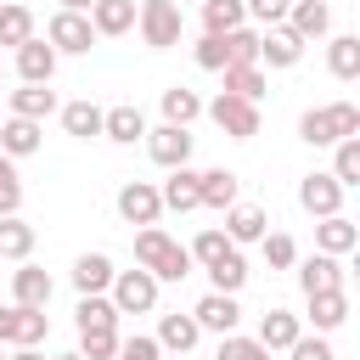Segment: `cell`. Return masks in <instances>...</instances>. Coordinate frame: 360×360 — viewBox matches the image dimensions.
I'll use <instances>...</instances> for the list:
<instances>
[{
	"label": "cell",
	"mask_w": 360,
	"mask_h": 360,
	"mask_svg": "<svg viewBox=\"0 0 360 360\" xmlns=\"http://www.w3.org/2000/svg\"><path fill=\"white\" fill-rule=\"evenodd\" d=\"M141 141H146V152H152L158 169H180V163H191V135H186V124H158V129H146Z\"/></svg>",
	"instance_id": "6"
},
{
	"label": "cell",
	"mask_w": 360,
	"mask_h": 360,
	"mask_svg": "<svg viewBox=\"0 0 360 360\" xmlns=\"http://www.w3.org/2000/svg\"><path fill=\"white\" fill-rule=\"evenodd\" d=\"M264 225H270V219H264L259 202H231V208H225V236H231V242H259Z\"/></svg>",
	"instance_id": "22"
},
{
	"label": "cell",
	"mask_w": 360,
	"mask_h": 360,
	"mask_svg": "<svg viewBox=\"0 0 360 360\" xmlns=\"http://www.w3.org/2000/svg\"><path fill=\"white\" fill-rule=\"evenodd\" d=\"M101 135L107 141H118V146H135L141 135H146V118H141V107H112V112H101Z\"/></svg>",
	"instance_id": "21"
},
{
	"label": "cell",
	"mask_w": 360,
	"mask_h": 360,
	"mask_svg": "<svg viewBox=\"0 0 360 360\" xmlns=\"http://www.w3.org/2000/svg\"><path fill=\"white\" fill-rule=\"evenodd\" d=\"M96 0H62V11H90Z\"/></svg>",
	"instance_id": "52"
},
{
	"label": "cell",
	"mask_w": 360,
	"mask_h": 360,
	"mask_svg": "<svg viewBox=\"0 0 360 360\" xmlns=\"http://www.w3.org/2000/svg\"><path fill=\"white\" fill-rule=\"evenodd\" d=\"M0 79H6V73H0Z\"/></svg>",
	"instance_id": "55"
},
{
	"label": "cell",
	"mask_w": 360,
	"mask_h": 360,
	"mask_svg": "<svg viewBox=\"0 0 360 360\" xmlns=\"http://www.w3.org/2000/svg\"><path fill=\"white\" fill-rule=\"evenodd\" d=\"M202 112L231 135V141H253L259 135V101H248V96H231V90H219L214 101H202Z\"/></svg>",
	"instance_id": "4"
},
{
	"label": "cell",
	"mask_w": 360,
	"mask_h": 360,
	"mask_svg": "<svg viewBox=\"0 0 360 360\" xmlns=\"http://www.w3.org/2000/svg\"><path fill=\"white\" fill-rule=\"evenodd\" d=\"M225 248H236V242H231L225 231H202V236H197V242H191L186 253H191V264H214V259H219Z\"/></svg>",
	"instance_id": "44"
},
{
	"label": "cell",
	"mask_w": 360,
	"mask_h": 360,
	"mask_svg": "<svg viewBox=\"0 0 360 360\" xmlns=\"http://www.w3.org/2000/svg\"><path fill=\"white\" fill-rule=\"evenodd\" d=\"M191 321L202 326V332H236V321H242V309H236V292H202L197 298V309H191Z\"/></svg>",
	"instance_id": "11"
},
{
	"label": "cell",
	"mask_w": 360,
	"mask_h": 360,
	"mask_svg": "<svg viewBox=\"0 0 360 360\" xmlns=\"http://www.w3.org/2000/svg\"><path fill=\"white\" fill-rule=\"evenodd\" d=\"M326 68H332V79H360V39L354 34H338L326 45Z\"/></svg>",
	"instance_id": "32"
},
{
	"label": "cell",
	"mask_w": 360,
	"mask_h": 360,
	"mask_svg": "<svg viewBox=\"0 0 360 360\" xmlns=\"http://www.w3.org/2000/svg\"><path fill=\"white\" fill-rule=\"evenodd\" d=\"M79 326H118V309H112V298L107 292H79Z\"/></svg>",
	"instance_id": "38"
},
{
	"label": "cell",
	"mask_w": 360,
	"mask_h": 360,
	"mask_svg": "<svg viewBox=\"0 0 360 360\" xmlns=\"http://www.w3.org/2000/svg\"><path fill=\"white\" fill-rule=\"evenodd\" d=\"M45 39H51V51H56V56H84V51L96 45V28H90V17H84V11H56V17H51V28H45Z\"/></svg>",
	"instance_id": "5"
},
{
	"label": "cell",
	"mask_w": 360,
	"mask_h": 360,
	"mask_svg": "<svg viewBox=\"0 0 360 360\" xmlns=\"http://www.w3.org/2000/svg\"><path fill=\"white\" fill-rule=\"evenodd\" d=\"M304 45H309V39H298L287 22H270V28L259 34V68H298Z\"/></svg>",
	"instance_id": "7"
},
{
	"label": "cell",
	"mask_w": 360,
	"mask_h": 360,
	"mask_svg": "<svg viewBox=\"0 0 360 360\" xmlns=\"http://www.w3.org/2000/svg\"><path fill=\"white\" fill-rule=\"evenodd\" d=\"M158 354H163L158 338H141V332H135V338H118V354H112V360H158Z\"/></svg>",
	"instance_id": "47"
},
{
	"label": "cell",
	"mask_w": 360,
	"mask_h": 360,
	"mask_svg": "<svg viewBox=\"0 0 360 360\" xmlns=\"http://www.w3.org/2000/svg\"><path fill=\"white\" fill-rule=\"evenodd\" d=\"M6 360H45V354H39L34 343H17V354H6Z\"/></svg>",
	"instance_id": "51"
},
{
	"label": "cell",
	"mask_w": 360,
	"mask_h": 360,
	"mask_svg": "<svg viewBox=\"0 0 360 360\" xmlns=\"http://www.w3.org/2000/svg\"><path fill=\"white\" fill-rule=\"evenodd\" d=\"M214 360H270V349H264L259 338H236V332H225Z\"/></svg>",
	"instance_id": "41"
},
{
	"label": "cell",
	"mask_w": 360,
	"mask_h": 360,
	"mask_svg": "<svg viewBox=\"0 0 360 360\" xmlns=\"http://www.w3.org/2000/svg\"><path fill=\"white\" fill-rule=\"evenodd\" d=\"M0 360H6V354H0Z\"/></svg>",
	"instance_id": "54"
},
{
	"label": "cell",
	"mask_w": 360,
	"mask_h": 360,
	"mask_svg": "<svg viewBox=\"0 0 360 360\" xmlns=\"http://www.w3.org/2000/svg\"><path fill=\"white\" fill-rule=\"evenodd\" d=\"M118 214H124L129 225H158V214H163L158 186H152V180H129V186L118 191Z\"/></svg>",
	"instance_id": "9"
},
{
	"label": "cell",
	"mask_w": 360,
	"mask_h": 360,
	"mask_svg": "<svg viewBox=\"0 0 360 360\" xmlns=\"http://www.w3.org/2000/svg\"><path fill=\"white\" fill-rule=\"evenodd\" d=\"M287 354H292V360H338V354H332V343H326V332H315V338H304V332H298Z\"/></svg>",
	"instance_id": "46"
},
{
	"label": "cell",
	"mask_w": 360,
	"mask_h": 360,
	"mask_svg": "<svg viewBox=\"0 0 360 360\" xmlns=\"http://www.w3.org/2000/svg\"><path fill=\"white\" fill-rule=\"evenodd\" d=\"M28 34H34V11H28V6H17V0H0V45H11V51H17Z\"/></svg>",
	"instance_id": "34"
},
{
	"label": "cell",
	"mask_w": 360,
	"mask_h": 360,
	"mask_svg": "<svg viewBox=\"0 0 360 360\" xmlns=\"http://www.w3.org/2000/svg\"><path fill=\"white\" fill-rule=\"evenodd\" d=\"M79 354L84 360H112L118 354V326H79Z\"/></svg>",
	"instance_id": "37"
},
{
	"label": "cell",
	"mask_w": 360,
	"mask_h": 360,
	"mask_svg": "<svg viewBox=\"0 0 360 360\" xmlns=\"http://www.w3.org/2000/svg\"><path fill=\"white\" fill-rule=\"evenodd\" d=\"M135 28H141V39H146L152 51L180 45V28H186L180 0H141V6H135Z\"/></svg>",
	"instance_id": "3"
},
{
	"label": "cell",
	"mask_w": 360,
	"mask_h": 360,
	"mask_svg": "<svg viewBox=\"0 0 360 360\" xmlns=\"http://www.w3.org/2000/svg\"><path fill=\"white\" fill-rule=\"evenodd\" d=\"M22 208V180H17V163L0 152V214H17Z\"/></svg>",
	"instance_id": "43"
},
{
	"label": "cell",
	"mask_w": 360,
	"mask_h": 360,
	"mask_svg": "<svg viewBox=\"0 0 360 360\" xmlns=\"http://www.w3.org/2000/svg\"><path fill=\"white\" fill-rule=\"evenodd\" d=\"M197 6H202V0H197Z\"/></svg>",
	"instance_id": "56"
},
{
	"label": "cell",
	"mask_w": 360,
	"mask_h": 360,
	"mask_svg": "<svg viewBox=\"0 0 360 360\" xmlns=\"http://www.w3.org/2000/svg\"><path fill=\"white\" fill-rule=\"evenodd\" d=\"M191 118H202V96L186 84H169L163 90V124H191Z\"/></svg>",
	"instance_id": "33"
},
{
	"label": "cell",
	"mask_w": 360,
	"mask_h": 360,
	"mask_svg": "<svg viewBox=\"0 0 360 360\" xmlns=\"http://www.w3.org/2000/svg\"><path fill=\"white\" fill-rule=\"evenodd\" d=\"M304 326H298V315L292 309H264L259 315V343L276 354V349H292V338H298Z\"/></svg>",
	"instance_id": "24"
},
{
	"label": "cell",
	"mask_w": 360,
	"mask_h": 360,
	"mask_svg": "<svg viewBox=\"0 0 360 360\" xmlns=\"http://www.w3.org/2000/svg\"><path fill=\"white\" fill-rule=\"evenodd\" d=\"M56 360H84V354H56Z\"/></svg>",
	"instance_id": "53"
},
{
	"label": "cell",
	"mask_w": 360,
	"mask_h": 360,
	"mask_svg": "<svg viewBox=\"0 0 360 360\" xmlns=\"http://www.w3.org/2000/svg\"><path fill=\"white\" fill-rule=\"evenodd\" d=\"M304 298H309L315 332H338V326L349 321V292H343V287H332V292H304Z\"/></svg>",
	"instance_id": "19"
},
{
	"label": "cell",
	"mask_w": 360,
	"mask_h": 360,
	"mask_svg": "<svg viewBox=\"0 0 360 360\" xmlns=\"http://www.w3.org/2000/svg\"><path fill=\"white\" fill-rule=\"evenodd\" d=\"M158 197H163V208H174V214H191V208H197V169H191V163L169 169V180L158 186Z\"/></svg>",
	"instance_id": "17"
},
{
	"label": "cell",
	"mask_w": 360,
	"mask_h": 360,
	"mask_svg": "<svg viewBox=\"0 0 360 360\" xmlns=\"http://www.w3.org/2000/svg\"><path fill=\"white\" fill-rule=\"evenodd\" d=\"M186 276H191V253H186V248L174 242V253L163 259V270H158V281H186Z\"/></svg>",
	"instance_id": "49"
},
{
	"label": "cell",
	"mask_w": 360,
	"mask_h": 360,
	"mask_svg": "<svg viewBox=\"0 0 360 360\" xmlns=\"http://www.w3.org/2000/svg\"><path fill=\"white\" fill-rule=\"evenodd\" d=\"M45 332H51V315H45V309H22V304H17V343H34V349H39V343H45Z\"/></svg>",
	"instance_id": "42"
},
{
	"label": "cell",
	"mask_w": 360,
	"mask_h": 360,
	"mask_svg": "<svg viewBox=\"0 0 360 360\" xmlns=\"http://www.w3.org/2000/svg\"><path fill=\"white\" fill-rule=\"evenodd\" d=\"M191 56H197V68L219 73V68H225V34H202V39L191 45Z\"/></svg>",
	"instance_id": "45"
},
{
	"label": "cell",
	"mask_w": 360,
	"mask_h": 360,
	"mask_svg": "<svg viewBox=\"0 0 360 360\" xmlns=\"http://www.w3.org/2000/svg\"><path fill=\"white\" fill-rule=\"evenodd\" d=\"M259 248H264V264H270V270L298 264V248H292V236H287V231H264V236H259Z\"/></svg>",
	"instance_id": "40"
},
{
	"label": "cell",
	"mask_w": 360,
	"mask_h": 360,
	"mask_svg": "<svg viewBox=\"0 0 360 360\" xmlns=\"http://www.w3.org/2000/svg\"><path fill=\"white\" fill-rule=\"evenodd\" d=\"M56 112H62V129H68L73 141L101 135V107H96V101H68V107H56Z\"/></svg>",
	"instance_id": "29"
},
{
	"label": "cell",
	"mask_w": 360,
	"mask_h": 360,
	"mask_svg": "<svg viewBox=\"0 0 360 360\" xmlns=\"http://www.w3.org/2000/svg\"><path fill=\"white\" fill-rule=\"evenodd\" d=\"M298 287H304V292H332V287H343V264L315 248V253L298 264Z\"/></svg>",
	"instance_id": "16"
},
{
	"label": "cell",
	"mask_w": 360,
	"mask_h": 360,
	"mask_svg": "<svg viewBox=\"0 0 360 360\" xmlns=\"http://www.w3.org/2000/svg\"><path fill=\"white\" fill-rule=\"evenodd\" d=\"M338 146V158H332V180L349 191V186H360V135H343V141H332Z\"/></svg>",
	"instance_id": "35"
},
{
	"label": "cell",
	"mask_w": 360,
	"mask_h": 360,
	"mask_svg": "<svg viewBox=\"0 0 360 360\" xmlns=\"http://www.w3.org/2000/svg\"><path fill=\"white\" fill-rule=\"evenodd\" d=\"M248 22V6L242 0H202V34H231Z\"/></svg>",
	"instance_id": "31"
},
{
	"label": "cell",
	"mask_w": 360,
	"mask_h": 360,
	"mask_svg": "<svg viewBox=\"0 0 360 360\" xmlns=\"http://www.w3.org/2000/svg\"><path fill=\"white\" fill-rule=\"evenodd\" d=\"M34 225L28 219H17V214H0V259H28L34 253Z\"/></svg>",
	"instance_id": "28"
},
{
	"label": "cell",
	"mask_w": 360,
	"mask_h": 360,
	"mask_svg": "<svg viewBox=\"0 0 360 360\" xmlns=\"http://www.w3.org/2000/svg\"><path fill=\"white\" fill-rule=\"evenodd\" d=\"M253 62H259V34L242 22L225 34V68H253Z\"/></svg>",
	"instance_id": "36"
},
{
	"label": "cell",
	"mask_w": 360,
	"mask_h": 360,
	"mask_svg": "<svg viewBox=\"0 0 360 360\" xmlns=\"http://www.w3.org/2000/svg\"><path fill=\"white\" fill-rule=\"evenodd\" d=\"M51 292H56V281H51L39 264L17 259V270H11V298H17L22 309H45V304H51Z\"/></svg>",
	"instance_id": "10"
},
{
	"label": "cell",
	"mask_w": 360,
	"mask_h": 360,
	"mask_svg": "<svg viewBox=\"0 0 360 360\" xmlns=\"http://www.w3.org/2000/svg\"><path fill=\"white\" fill-rule=\"evenodd\" d=\"M197 338H202V326L191 321V315H163L158 321V349H197Z\"/></svg>",
	"instance_id": "30"
},
{
	"label": "cell",
	"mask_w": 360,
	"mask_h": 360,
	"mask_svg": "<svg viewBox=\"0 0 360 360\" xmlns=\"http://www.w3.org/2000/svg\"><path fill=\"white\" fill-rule=\"evenodd\" d=\"M343 135H360V107L354 101H332V107H309L298 118V141L304 146H332Z\"/></svg>",
	"instance_id": "1"
},
{
	"label": "cell",
	"mask_w": 360,
	"mask_h": 360,
	"mask_svg": "<svg viewBox=\"0 0 360 360\" xmlns=\"http://www.w3.org/2000/svg\"><path fill=\"white\" fill-rule=\"evenodd\" d=\"M17 73H22V84H51V73H56V51H51V39H22L17 51Z\"/></svg>",
	"instance_id": "12"
},
{
	"label": "cell",
	"mask_w": 360,
	"mask_h": 360,
	"mask_svg": "<svg viewBox=\"0 0 360 360\" xmlns=\"http://www.w3.org/2000/svg\"><path fill=\"white\" fill-rule=\"evenodd\" d=\"M11 112L45 124V118L56 112V90H51V84H22V90H11Z\"/></svg>",
	"instance_id": "25"
},
{
	"label": "cell",
	"mask_w": 360,
	"mask_h": 360,
	"mask_svg": "<svg viewBox=\"0 0 360 360\" xmlns=\"http://www.w3.org/2000/svg\"><path fill=\"white\" fill-rule=\"evenodd\" d=\"M208 270V281H214V292H242V281H248V259L236 253V248H225L214 264H202Z\"/></svg>",
	"instance_id": "27"
},
{
	"label": "cell",
	"mask_w": 360,
	"mask_h": 360,
	"mask_svg": "<svg viewBox=\"0 0 360 360\" xmlns=\"http://www.w3.org/2000/svg\"><path fill=\"white\" fill-rule=\"evenodd\" d=\"M0 343H17V304H0Z\"/></svg>",
	"instance_id": "50"
},
{
	"label": "cell",
	"mask_w": 360,
	"mask_h": 360,
	"mask_svg": "<svg viewBox=\"0 0 360 360\" xmlns=\"http://www.w3.org/2000/svg\"><path fill=\"white\" fill-rule=\"evenodd\" d=\"M169 253H174V236H169V231H158V225H141V231H135V264H141V270L158 276Z\"/></svg>",
	"instance_id": "23"
},
{
	"label": "cell",
	"mask_w": 360,
	"mask_h": 360,
	"mask_svg": "<svg viewBox=\"0 0 360 360\" xmlns=\"http://www.w3.org/2000/svg\"><path fill=\"white\" fill-rule=\"evenodd\" d=\"M158 276L152 270H112V287H107V298H112V309L118 315H152L158 309Z\"/></svg>",
	"instance_id": "2"
},
{
	"label": "cell",
	"mask_w": 360,
	"mask_h": 360,
	"mask_svg": "<svg viewBox=\"0 0 360 360\" xmlns=\"http://www.w3.org/2000/svg\"><path fill=\"white\" fill-rule=\"evenodd\" d=\"M225 73V90L231 96H248V101H259L264 96V68L253 62V68H219Z\"/></svg>",
	"instance_id": "39"
},
{
	"label": "cell",
	"mask_w": 360,
	"mask_h": 360,
	"mask_svg": "<svg viewBox=\"0 0 360 360\" xmlns=\"http://www.w3.org/2000/svg\"><path fill=\"white\" fill-rule=\"evenodd\" d=\"M236 174L231 169H202L197 174V208H214V214H225L231 202H236Z\"/></svg>",
	"instance_id": "13"
},
{
	"label": "cell",
	"mask_w": 360,
	"mask_h": 360,
	"mask_svg": "<svg viewBox=\"0 0 360 360\" xmlns=\"http://www.w3.org/2000/svg\"><path fill=\"white\" fill-rule=\"evenodd\" d=\"M287 28H292L298 39H321V34L332 28L326 0H292V6H287Z\"/></svg>",
	"instance_id": "20"
},
{
	"label": "cell",
	"mask_w": 360,
	"mask_h": 360,
	"mask_svg": "<svg viewBox=\"0 0 360 360\" xmlns=\"http://www.w3.org/2000/svg\"><path fill=\"white\" fill-rule=\"evenodd\" d=\"M39 141H45V124H34V118H17V112H11V118L0 124V152H6V158H34Z\"/></svg>",
	"instance_id": "14"
},
{
	"label": "cell",
	"mask_w": 360,
	"mask_h": 360,
	"mask_svg": "<svg viewBox=\"0 0 360 360\" xmlns=\"http://www.w3.org/2000/svg\"><path fill=\"white\" fill-rule=\"evenodd\" d=\"M298 208L315 214V219L343 214V186H338L332 174H304V180H298Z\"/></svg>",
	"instance_id": "8"
},
{
	"label": "cell",
	"mask_w": 360,
	"mask_h": 360,
	"mask_svg": "<svg viewBox=\"0 0 360 360\" xmlns=\"http://www.w3.org/2000/svg\"><path fill=\"white\" fill-rule=\"evenodd\" d=\"M354 242H360V231H354V219H343V214H326V219L315 225V248L332 253V259L354 253Z\"/></svg>",
	"instance_id": "18"
},
{
	"label": "cell",
	"mask_w": 360,
	"mask_h": 360,
	"mask_svg": "<svg viewBox=\"0 0 360 360\" xmlns=\"http://www.w3.org/2000/svg\"><path fill=\"white\" fill-rule=\"evenodd\" d=\"M242 6H248V17H253V22H264V28H270V22H287V6H292V0H242Z\"/></svg>",
	"instance_id": "48"
},
{
	"label": "cell",
	"mask_w": 360,
	"mask_h": 360,
	"mask_svg": "<svg viewBox=\"0 0 360 360\" xmlns=\"http://www.w3.org/2000/svg\"><path fill=\"white\" fill-rule=\"evenodd\" d=\"M73 287L79 292H107L112 287V259L107 253H79L73 259Z\"/></svg>",
	"instance_id": "26"
},
{
	"label": "cell",
	"mask_w": 360,
	"mask_h": 360,
	"mask_svg": "<svg viewBox=\"0 0 360 360\" xmlns=\"http://www.w3.org/2000/svg\"><path fill=\"white\" fill-rule=\"evenodd\" d=\"M84 17H90V28H96L101 39H118V34L135 28V0H96Z\"/></svg>",
	"instance_id": "15"
}]
</instances>
